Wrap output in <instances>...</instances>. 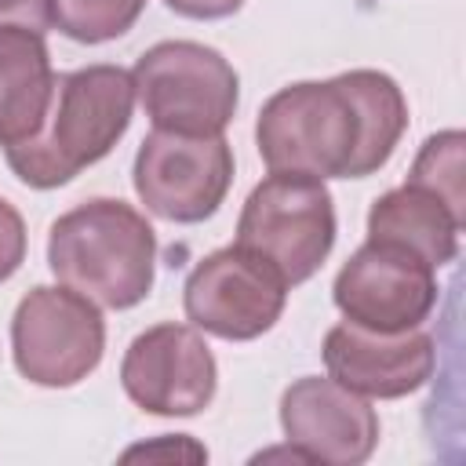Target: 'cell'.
I'll return each mask as SVG.
<instances>
[{
  "mask_svg": "<svg viewBox=\"0 0 466 466\" xmlns=\"http://www.w3.org/2000/svg\"><path fill=\"white\" fill-rule=\"evenodd\" d=\"M131 113L135 84L127 69L102 62L62 73L40 131L4 149L7 167L33 189L66 186L124 138Z\"/></svg>",
  "mask_w": 466,
  "mask_h": 466,
  "instance_id": "6da1fadb",
  "label": "cell"
},
{
  "mask_svg": "<svg viewBox=\"0 0 466 466\" xmlns=\"http://www.w3.org/2000/svg\"><path fill=\"white\" fill-rule=\"evenodd\" d=\"M47 266L84 299L106 309H131L153 288L157 233L131 204L95 197L51 222Z\"/></svg>",
  "mask_w": 466,
  "mask_h": 466,
  "instance_id": "7a4b0ae2",
  "label": "cell"
},
{
  "mask_svg": "<svg viewBox=\"0 0 466 466\" xmlns=\"http://www.w3.org/2000/svg\"><path fill=\"white\" fill-rule=\"evenodd\" d=\"M255 146L269 171L350 178L360 149V109L342 73L324 84L302 80L269 95L258 109Z\"/></svg>",
  "mask_w": 466,
  "mask_h": 466,
  "instance_id": "3957f363",
  "label": "cell"
},
{
  "mask_svg": "<svg viewBox=\"0 0 466 466\" xmlns=\"http://www.w3.org/2000/svg\"><path fill=\"white\" fill-rule=\"evenodd\" d=\"M237 244L266 258L288 288L309 280L335 244V204L324 178L269 171L240 208Z\"/></svg>",
  "mask_w": 466,
  "mask_h": 466,
  "instance_id": "277c9868",
  "label": "cell"
},
{
  "mask_svg": "<svg viewBox=\"0 0 466 466\" xmlns=\"http://www.w3.org/2000/svg\"><path fill=\"white\" fill-rule=\"evenodd\" d=\"M135 98L160 131L222 135L237 113V69L197 40H164L142 51L131 69Z\"/></svg>",
  "mask_w": 466,
  "mask_h": 466,
  "instance_id": "5b68a950",
  "label": "cell"
},
{
  "mask_svg": "<svg viewBox=\"0 0 466 466\" xmlns=\"http://www.w3.org/2000/svg\"><path fill=\"white\" fill-rule=\"evenodd\" d=\"M106 350L98 302L73 288H33L11 317V353L22 379L51 390L87 379Z\"/></svg>",
  "mask_w": 466,
  "mask_h": 466,
  "instance_id": "8992f818",
  "label": "cell"
},
{
  "mask_svg": "<svg viewBox=\"0 0 466 466\" xmlns=\"http://www.w3.org/2000/svg\"><path fill=\"white\" fill-rule=\"evenodd\" d=\"M135 193L167 222H204L233 182V149L222 135H178L153 127L135 153Z\"/></svg>",
  "mask_w": 466,
  "mask_h": 466,
  "instance_id": "52a82bcc",
  "label": "cell"
},
{
  "mask_svg": "<svg viewBox=\"0 0 466 466\" xmlns=\"http://www.w3.org/2000/svg\"><path fill=\"white\" fill-rule=\"evenodd\" d=\"M288 302L284 277L258 258L255 251L229 244L222 251H211L193 266L186 277L182 306L197 331L248 342L269 331Z\"/></svg>",
  "mask_w": 466,
  "mask_h": 466,
  "instance_id": "ba28073f",
  "label": "cell"
},
{
  "mask_svg": "<svg viewBox=\"0 0 466 466\" xmlns=\"http://www.w3.org/2000/svg\"><path fill=\"white\" fill-rule=\"evenodd\" d=\"M331 295L350 324L393 335L419 328L433 313L437 277L422 258L393 244L368 240L346 258Z\"/></svg>",
  "mask_w": 466,
  "mask_h": 466,
  "instance_id": "9c48e42d",
  "label": "cell"
},
{
  "mask_svg": "<svg viewBox=\"0 0 466 466\" xmlns=\"http://www.w3.org/2000/svg\"><path fill=\"white\" fill-rule=\"evenodd\" d=\"M124 393L149 415H197L211 404L218 368L189 324H157L131 339L120 364Z\"/></svg>",
  "mask_w": 466,
  "mask_h": 466,
  "instance_id": "30bf717a",
  "label": "cell"
},
{
  "mask_svg": "<svg viewBox=\"0 0 466 466\" xmlns=\"http://www.w3.org/2000/svg\"><path fill=\"white\" fill-rule=\"evenodd\" d=\"M280 430L284 441L306 455V462L328 466H360L379 444L375 408L360 393L320 375H306L284 390Z\"/></svg>",
  "mask_w": 466,
  "mask_h": 466,
  "instance_id": "8fae6325",
  "label": "cell"
},
{
  "mask_svg": "<svg viewBox=\"0 0 466 466\" xmlns=\"http://www.w3.org/2000/svg\"><path fill=\"white\" fill-rule=\"evenodd\" d=\"M437 364L433 339L419 328L411 331H368L357 324H335L324 335V368L328 379L360 393V397H408L430 382Z\"/></svg>",
  "mask_w": 466,
  "mask_h": 466,
  "instance_id": "7c38bea8",
  "label": "cell"
},
{
  "mask_svg": "<svg viewBox=\"0 0 466 466\" xmlns=\"http://www.w3.org/2000/svg\"><path fill=\"white\" fill-rule=\"evenodd\" d=\"M459 233L462 218H455V211L441 197L411 182L382 193L368 211V240L393 244L422 258L430 269H441L455 258Z\"/></svg>",
  "mask_w": 466,
  "mask_h": 466,
  "instance_id": "4fadbf2b",
  "label": "cell"
},
{
  "mask_svg": "<svg viewBox=\"0 0 466 466\" xmlns=\"http://www.w3.org/2000/svg\"><path fill=\"white\" fill-rule=\"evenodd\" d=\"M55 69L44 33L25 25H0V146L33 138L47 116Z\"/></svg>",
  "mask_w": 466,
  "mask_h": 466,
  "instance_id": "5bb4252c",
  "label": "cell"
},
{
  "mask_svg": "<svg viewBox=\"0 0 466 466\" xmlns=\"http://www.w3.org/2000/svg\"><path fill=\"white\" fill-rule=\"evenodd\" d=\"M342 80L360 109V149L353 157L350 178H368L393 157L408 127V102L397 80L379 69H350L342 73Z\"/></svg>",
  "mask_w": 466,
  "mask_h": 466,
  "instance_id": "9a60e30c",
  "label": "cell"
},
{
  "mask_svg": "<svg viewBox=\"0 0 466 466\" xmlns=\"http://www.w3.org/2000/svg\"><path fill=\"white\" fill-rule=\"evenodd\" d=\"M462 153H466V135L462 131L430 135L422 142L415 164H411L408 182L441 197L455 211V218L466 222V164H462Z\"/></svg>",
  "mask_w": 466,
  "mask_h": 466,
  "instance_id": "2e32d148",
  "label": "cell"
},
{
  "mask_svg": "<svg viewBox=\"0 0 466 466\" xmlns=\"http://www.w3.org/2000/svg\"><path fill=\"white\" fill-rule=\"evenodd\" d=\"M142 7L146 0H47L51 25L76 44H106L124 36L138 22Z\"/></svg>",
  "mask_w": 466,
  "mask_h": 466,
  "instance_id": "e0dca14e",
  "label": "cell"
},
{
  "mask_svg": "<svg viewBox=\"0 0 466 466\" xmlns=\"http://www.w3.org/2000/svg\"><path fill=\"white\" fill-rule=\"evenodd\" d=\"M22 258H25V222L15 211V204L0 197V284L22 266Z\"/></svg>",
  "mask_w": 466,
  "mask_h": 466,
  "instance_id": "ac0fdd59",
  "label": "cell"
},
{
  "mask_svg": "<svg viewBox=\"0 0 466 466\" xmlns=\"http://www.w3.org/2000/svg\"><path fill=\"white\" fill-rule=\"evenodd\" d=\"M124 459H127V462H131V459H186V462H204L208 451H204L197 441H189L186 433H175V437H164V441H157V444L127 448Z\"/></svg>",
  "mask_w": 466,
  "mask_h": 466,
  "instance_id": "d6986e66",
  "label": "cell"
},
{
  "mask_svg": "<svg viewBox=\"0 0 466 466\" xmlns=\"http://www.w3.org/2000/svg\"><path fill=\"white\" fill-rule=\"evenodd\" d=\"M0 25H25L33 33L51 29L47 0H0Z\"/></svg>",
  "mask_w": 466,
  "mask_h": 466,
  "instance_id": "ffe728a7",
  "label": "cell"
},
{
  "mask_svg": "<svg viewBox=\"0 0 466 466\" xmlns=\"http://www.w3.org/2000/svg\"><path fill=\"white\" fill-rule=\"evenodd\" d=\"M175 15L182 18H200V22H211V18H226L233 11H240L244 0H164Z\"/></svg>",
  "mask_w": 466,
  "mask_h": 466,
  "instance_id": "44dd1931",
  "label": "cell"
}]
</instances>
